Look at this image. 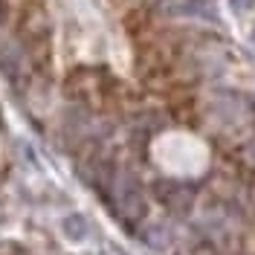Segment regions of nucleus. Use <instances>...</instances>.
<instances>
[{
	"instance_id": "obj_1",
	"label": "nucleus",
	"mask_w": 255,
	"mask_h": 255,
	"mask_svg": "<svg viewBox=\"0 0 255 255\" xmlns=\"http://www.w3.org/2000/svg\"><path fill=\"white\" fill-rule=\"evenodd\" d=\"M105 197L111 212L128 226H136L148 215V200H145V189L139 180L130 174L128 168H113L108 183H105Z\"/></svg>"
},
{
	"instance_id": "obj_2",
	"label": "nucleus",
	"mask_w": 255,
	"mask_h": 255,
	"mask_svg": "<svg viewBox=\"0 0 255 255\" xmlns=\"http://www.w3.org/2000/svg\"><path fill=\"white\" fill-rule=\"evenodd\" d=\"M0 73L12 87H20L29 76V55L15 35L0 32Z\"/></svg>"
},
{
	"instance_id": "obj_3",
	"label": "nucleus",
	"mask_w": 255,
	"mask_h": 255,
	"mask_svg": "<svg viewBox=\"0 0 255 255\" xmlns=\"http://www.w3.org/2000/svg\"><path fill=\"white\" fill-rule=\"evenodd\" d=\"M17 41L23 44L26 55L35 52V49H47L49 44V23H47V15L35 6V3H26L23 6V15H20V23H17Z\"/></svg>"
},
{
	"instance_id": "obj_4",
	"label": "nucleus",
	"mask_w": 255,
	"mask_h": 255,
	"mask_svg": "<svg viewBox=\"0 0 255 255\" xmlns=\"http://www.w3.org/2000/svg\"><path fill=\"white\" fill-rule=\"evenodd\" d=\"M157 194L159 200H162V206L168 209V212H174V215H186L194 203V191L189 186H183V183H174V180H168V183H159L157 186Z\"/></svg>"
},
{
	"instance_id": "obj_5",
	"label": "nucleus",
	"mask_w": 255,
	"mask_h": 255,
	"mask_svg": "<svg viewBox=\"0 0 255 255\" xmlns=\"http://www.w3.org/2000/svg\"><path fill=\"white\" fill-rule=\"evenodd\" d=\"M168 12L174 15H191V17H206L218 23V9L212 6V0H165Z\"/></svg>"
},
{
	"instance_id": "obj_6",
	"label": "nucleus",
	"mask_w": 255,
	"mask_h": 255,
	"mask_svg": "<svg viewBox=\"0 0 255 255\" xmlns=\"http://www.w3.org/2000/svg\"><path fill=\"white\" fill-rule=\"evenodd\" d=\"M61 229L70 241H84L90 235V221L84 215H79V212H73V215H67L61 221Z\"/></svg>"
},
{
	"instance_id": "obj_7",
	"label": "nucleus",
	"mask_w": 255,
	"mask_h": 255,
	"mask_svg": "<svg viewBox=\"0 0 255 255\" xmlns=\"http://www.w3.org/2000/svg\"><path fill=\"white\" fill-rule=\"evenodd\" d=\"M229 6H232L235 12H241V15H244V12H250V9L255 6V0H229Z\"/></svg>"
},
{
	"instance_id": "obj_8",
	"label": "nucleus",
	"mask_w": 255,
	"mask_h": 255,
	"mask_svg": "<svg viewBox=\"0 0 255 255\" xmlns=\"http://www.w3.org/2000/svg\"><path fill=\"white\" fill-rule=\"evenodd\" d=\"M111 255H128L125 250H116V247H111Z\"/></svg>"
},
{
	"instance_id": "obj_9",
	"label": "nucleus",
	"mask_w": 255,
	"mask_h": 255,
	"mask_svg": "<svg viewBox=\"0 0 255 255\" xmlns=\"http://www.w3.org/2000/svg\"><path fill=\"white\" fill-rule=\"evenodd\" d=\"M250 38H253V47H255V26H253V35H250Z\"/></svg>"
}]
</instances>
